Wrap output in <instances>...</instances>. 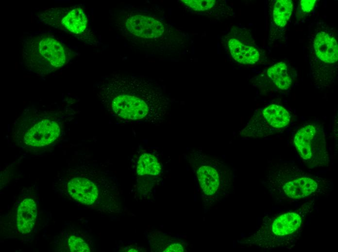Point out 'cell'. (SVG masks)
I'll return each instance as SVG.
<instances>
[{"label":"cell","mask_w":338,"mask_h":252,"mask_svg":"<svg viewBox=\"0 0 338 252\" xmlns=\"http://www.w3.org/2000/svg\"><path fill=\"white\" fill-rule=\"evenodd\" d=\"M294 144L300 157L308 167L328 165L325 134L322 127L308 124L300 128L294 137Z\"/></svg>","instance_id":"obj_6"},{"label":"cell","mask_w":338,"mask_h":252,"mask_svg":"<svg viewBox=\"0 0 338 252\" xmlns=\"http://www.w3.org/2000/svg\"><path fill=\"white\" fill-rule=\"evenodd\" d=\"M225 38L228 50L236 62L253 65L260 60L261 50L246 29L234 27Z\"/></svg>","instance_id":"obj_9"},{"label":"cell","mask_w":338,"mask_h":252,"mask_svg":"<svg viewBox=\"0 0 338 252\" xmlns=\"http://www.w3.org/2000/svg\"><path fill=\"white\" fill-rule=\"evenodd\" d=\"M62 181H64L65 191L68 197L80 204L92 205L98 199V188L88 178L68 173Z\"/></svg>","instance_id":"obj_11"},{"label":"cell","mask_w":338,"mask_h":252,"mask_svg":"<svg viewBox=\"0 0 338 252\" xmlns=\"http://www.w3.org/2000/svg\"><path fill=\"white\" fill-rule=\"evenodd\" d=\"M70 57L68 48L46 33L31 35L23 41L22 63L25 68L39 75L53 72L66 64Z\"/></svg>","instance_id":"obj_5"},{"label":"cell","mask_w":338,"mask_h":252,"mask_svg":"<svg viewBox=\"0 0 338 252\" xmlns=\"http://www.w3.org/2000/svg\"><path fill=\"white\" fill-rule=\"evenodd\" d=\"M68 251L72 252H89L90 249L85 241L78 236L71 235L68 239Z\"/></svg>","instance_id":"obj_19"},{"label":"cell","mask_w":338,"mask_h":252,"mask_svg":"<svg viewBox=\"0 0 338 252\" xmlns=\"http://www.w3.org/2000/svg\"><path fill=\"white\" fill-rule=\"evenodd\" d=\"M317 2L316 0H302L300 6L302 12L304 14L310 13L314 8Z\"/></svg>","instance_id":"obj_20"},{"label":"cell","mask_w":338,"mask_h":252,"mask_svg":"<svg viewBox=\"0 0 338 252\" xmlns=\"http://www.w3.org/2000/svg\"><path fill=\"white\" fill-rule=\"evenodd\" d=\"M184 249L182 246L179 243H174L168 246L164 252H182Z\"/></svg>","instance_id":"obj_21"},{"label":"cell","mask_w":338,"mask_h":252,"mask_svg":"<svg viewBox=\"0 0 338 252\" xmlns=\"http://www.w3.org/2000/svg\"><path fill=\"white\" fill-rule=\"evenodd\" d=\"M161 169V165L154 154L145 153L139 157L136 167L138 175H156Z\"/></svg>","instance_id":"obj_16"},{"label":"cell","mask_w":338,"mask_h":252,"mask_svg":"<svg viewBox=\"0 0 338 252\" xmlns=\"http://www.w3.org/2000/svg\"><path fill=\"white\" fill-rule=\"evenodd\" d=\"M128 252H137V251L133 249H131L129 251H128Z\"/></svg>","instance_id":"obj_22"},{"label":"cell","mask_w":338,"mask_h":252,"mask_svg":"<svg viewBox=\"0 0 338 252\" xmlns=\"http://www.w3.org/2000/svg\"><path fill=\"white\" fill-rule=\"evenodd\" d=\"M267 73L274 84L280 90H287L291 86L292 79L285 63L281 62L273 65Z\"/></svg>","instance_id":"obj_15"},{"label":"cell","mask_w":338,"mask_h":252,"mask_svg":"<svg viewBox=\"0 0 338 252\" xmlns=\"http://www.w3.org/2000/svg\"><path fill=\"white\" fill-rule=\"evenodd\" d=\"M313 51L317 59L326 65L335 64L338 61V42L332 32L319 30L313 37Z\"/></svg>","instance_id":"obj_13"},{"label":"cell","mask_w":338,"mask_h":252,"mask_svg":"<svg viewBox=\"0 0 338 252\" xmlns=\"http://www.w3.org/2000/svg\"><path fill=\"white\" fill-rule=\"evenodd\" d=\"M97 95L112 115L134 123L163 122L171 104L156 81L121 73L104 79Z\"/></svg>","instance_id":"obj_1"},{"label":"cell","mask_w":338,"mask_h":252,"mask_svg":"<svg viewBox=\"0 0 338 252\" xmlns=\"http://www.w3.org/2000/svg\"><path fill=\"white\" fill-rule=\"evenodd\" d=\"M187 7L196 11H205L211 9L216 4L215 0H182Z\"/></svg>","instance_id":"obj_18"},{"label":"cell","mask_w":338,"mask_h":252,"mask_svg":"<svg viewBox=\"0 0 338 252\" xmlns=\"http://www.w3.org/2000/svg\"><path fill=\"white\" fill-rule=\"evenodd\" d=\"M268 170L270 188L286 200L303 199L328 188L327 179L308 173L293 164L274 163Z\"/></svg>","instance_id":"obj_4"},{"label":"cell","mask_w":338,"mask_h":252,"mask_svg":"<svg viewBox=\"0 0 338 252\" xmlns=\"http://www.w3.org/2000/svg\"><path fill=\"white\" fill-rule=\"evenodd\" d=\"M195 168L203 192L207 195L214 194L222 181H231V172L226 166L206 156L196 157Z\"/></svg>","instance_id":"obj_10"},{"label":"cell","mask_w":338,"mask_h":252,"mask_svg":"<svg viewBox=\"0 0 338 252\" xmlns=\"http://www.w3.org/2000/svg\"><path fill=\"white\" fill-rule=\"evenodd\" d=\"M38 207L36 201L32 196L19 200L11 219L17 235H28L33 232L36 223Z\"/></svg>","instance_id":"obj_12"},{"label":"cell","mask_w":338,"mask_h":252,"mask_svg":"<svg viewBox=\"0 0 338 252\" xmlns=\"http://www.w3.org/2000/svg\"><path fill=\"white\" fill-rule=\"evenodd\" d=\"M36 17L44 24L76 34L84 32L87 25L86 15L79 6L50 8Z\"/></svg>","instance_id":"obj_8"},{"label":"cell","mask_w":338,"mask_h":252,"mask_svg":"<svg viewBox=\"0 0 338 252\" xmlns=\"http://www.w3.org/2000/svg\"><path fill=\"white\" fill-rule=\"evenodd\" d=\"M262 115L265 121L275 128H284L290 121L289 112L284 107L276 104L266 107L262 111Z\"/></svg>","instance_id":"obj_14"},{"label":"cell","mask_w":338,"mask_h":252,"mask_svg":"<svg viewBox=\"0 0 338 252\" xmlns=\"http://www.w3.org/2000/svg\"><path fill=\"white\" fill-rule=\"evenodd\" d=\"M293 9L291 0H278L274 3L272 18L276 25L280 28L286 26L289 19Z\"/></svg>","instance_id":"obj_17"},{"label":"cell","mask_w":338,"mask_h":252,"mask_svg":"<svg viewBox=\"0 0 338 252\" xmlns=\"http://www.w3.org/2000/svg\"><path fill=\"white\" fill-rule=\"evenodd\" d=\"M304 215L297 211L287 212L271 220L266 225H261L256 235L254 243L261 246H273L275 239L278 246L282 239L289 238L301 227ZM257 239V238H255ZM275 242V246H276Z\"/></svg>","instance_id":"obj_7"},{"label":"cell","mask_w":338,"mask_h":252,"mask_svg":"<svg viewBox=\"0 0 338 252\" xmlns=\"http://www.w3.org/2000/svg\"><path fill=\"white\" fill-rule=\"evenodd\" d=\"M118 29L128 40L145 47L174 50L185 45L186 38L182 32L145 14H123L118 18Z\"/></svg>","instance_id":"obj_2"},{"label":"cell","mask_w":338,"mask_h":252,"mask_svg":"<svg viewBox=\"0 0 338 252\" xmlns=\"http://www.w3.org/2000/svg\"><path fill=\"white\" fill-rule=\"evenodd\" d=\"M58 111L29 108L16 121L14 138L30 147L51 144L59 138L64 122Z\"/></svg>","instance_id":"obj_3"}]
</instances>
